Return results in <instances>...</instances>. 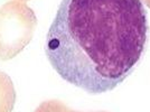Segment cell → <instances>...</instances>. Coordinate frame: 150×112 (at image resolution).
Masks as SVG:
<instances>
[{
	"instance_id": "cell-5",
	"label": "cell",
	"mask_w": 150,
	"mask_h": 112,
	"mask_svg": "<svg viewBox=\"0 0 150 112\" xmlns=\"http://www.w3.org/2000/svg\"><path fill=\"white\" fill-rule=\"evenodd\" d=\"M142 1H144V4H146V5H147V6L150 8V0H142Z\"/></svg>"
},
{
	"instance_id": "cell-2",
	"label": "cell",
	"mask_w": 150,
	"mask_h": 112,
	"mask_svg": "<svg viewBox=\"0 0 150 112\" xmlns=\"http://www.w3.org/2000/svg\"><path fill=\"white\" fill-rule=\"evenodd\" d=\"M36 26V15L25 2L8 1L0 7V61L18 55L30 43Z\"/></svg>"
},
{
	"instance_id": "cell-6",
	"label": "cell",
	"mask_w": 150,
	"mask_h": 112,
	"mask_svg": "<svg viewBox=\"0 0 150 112\" xmlns=\"http://www.w3.org/2000/svg\"><path fill=\"white\" fill-rule=\"evenodd\" d=\"M20 1H27V0H20Z\"/></svg>"
},
{
	"instance_id": "cell-3",
	"label": "cell",
	"mask_w": 150,
	"mask_h": 112,
	"mask_svg": "<svg viewBox=\"0 0 150 112\" xmlns=\"http://www.w3.org/2000/svg\"><path fill=\"white\" fill-rule=\"evenodd\" d=\"M16 101V91L13 80L0 71V112H13Z\"/></svg>"
},
{
	"instance_id": "cell-4",
	"label": "cell",
	"mask_w": 150,
	"mask_h": 112,
	"mask_svg": "<svg viewBox=\"0 0 150 112\" xmlns=\"http://www.w3.org/2000/svg\"><path fill=\"white\" fill-rule=\"evenodd\" d=\"M34 112H77L69 109L66 104H64L61 101L57 100H50L45 101L42 104L37 106V109Z\"/></svg>"
},
{
	"instance_id": "cell-1",
	"label": "cell",
	"mask_w": 150,
	"mask_h": 112,
	"mask_svg": "<svg viewBox=\"0 0 150 112\" xmlns=\"http://www.w3.org/2000/svg\"><path fill=\"white\" fill-rule=\"evenodd\" d=\"M148 31L141 0H62L45 53L67 83L91 94L105 93L140 63Z\"/></svg>"
}]
</instances>
